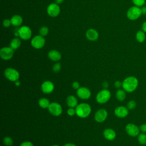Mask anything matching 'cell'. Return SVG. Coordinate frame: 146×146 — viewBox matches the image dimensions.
<instances>
[{"label":"cell","instance_id":"6","mask_svg":"<svg viewBox=\"0 0 146 146\" xmlns=\"http://www.w3.org/2000/svg\"><path fill=\"white\" fill-rule=\"evenodd\" d=\"M19 36L21 39L26 40L31 38L32 31L31 29L27 26H21L18 30Z\"/></svg>","mask_w":146,"mask_h":146},{"label":"cell","instance_id":"25","mask_svg":"<svg viewBox=\"0 0 146 146\" xmlns=\"http://www.w3.org/2000/svg\"><path fill=\"white\" fill-rule=\"evenodd\" d=\"M137 141L141 145L146 144V133H140L137 136Z\"/></svg>","mask_w":146,"mask_h":146},{"label":"cell","instance_id":"20","mask_svg":"<svg viewBox=\"0 0 146 146\" xmlns=\"http://www.w3.org/2000/svg\"><path fill=\"white\" fill-rule=\"evenodd\" d=\"M11 25L14 26H20L23 22L22 17L19 15H14L11 18Z\"/></svg>","mask_w":146,"mask_h":146},{"label":"cell","instance_id":"41","mask_svg":"<svg viewBox=\"0 0 146 146\" xmlns=\"http://www.w3.org/2000/svg\"><path fill=\"white\" fill-rule=\"evenodd\" d=\"M64 0H55V3H57V4H61L63 2Z\"/></svg>","mask_w":146,"mask_h":146},{"label":"cell","instance_id":"9","mask_svg":"<svg viewBox=\"0 0 146 146\" xmlns=\"http://www.w3.org/2000/svg\"><path fill=\"white\" fill-rule=\"evenodd\" d=\"M127 133L131 137L137 136L140 133L139 127L133 123H128L125 127Z\"/></svg>","mask_w":146,"mask_h":146},{"label":"cell","instance_id":"38","mask_svg":"<svg viewBox=\"0 0 146 146\" xmlns=\"http://www.w3.org/2000/svg\"><path fill=\"white\" fill-rule=\"evenodd\" d=\"M142 14H146V6H143L141 8Z\"/></svg>","mask_w":146,"mask_h":146},{"label":"cell","instance_id":"18","mask_svg":"<svg viewBox=\"0 0 146 146\" xmlns=\"http://www.w3.org/2000/svg\"><path fill=\"white\" fill-rule=\"evenodd\" d=\"M103 136L106 139L111 141L115 139L116 133L113 129L107 128L103 131Z\"/></svg>","mask_w":146,"mask_h":146},{"label":"cell","instance_id":"15","mask_svg":"<svg viewBox=\"0 0 146 146\" xmlns=\"http://www.w3.org/2000/svg\"><path fill=\"white\" fill-rule=\"evenodd\" d=\"M41 90L44 94H50L54 90V84L50 80H46L41 84Z\"/></svg>","mask_w":146,"mask_h":146},{"label":"cell","instance_id":"40","mask_svg":"<svg viewBox=\"0 0 146 146\" xmlns=\"http://www.w3.org/2000/svg\"><path fill=\"white\" fill-rule=\"evenodd\" d=\"M14 83L16 86H19L21 85V82L19 81V80H17L14 82Z\"/></svg>","mask_w":146,"mask_h":146},{"label":"cell","instance_id":"32","mask_svg":"<svg viewBox=\"0 0 146 146\" xmlns=\"http://www.w3.org/2000/svg\"><path fill=\"white\" fill-rule=\"evenodd\" d=\"M2 24L5 27H8L11 25V20L9 19H5L3 20Z\"/></svg>","mask_w":146,"mask_h":146},{"label":"cell","instance_id":"12","mask_svg":"<svg viewBox=\"0 0 146 146\" xmlns=\"http://www.w3.org/2000/svg\"><path fill=\"white\" fill-rule=\"evenodd\" d=\"M76 94L80 99L86 100L90 98L91 95V92L88 88L85 87H82L76 90Z\"/></svg>","mask_w":146,"mask_h":146},{"label":"cell","instance_id":"10","mask_svg":"<svg viewBox=\"0 0 146 146\" xmlns=\"http://www.w3.org/2000/svg\"><path fill=\"white\" fill-rule=\"evenodd\" d=\"M60 12V8L56 3H50L47 7V13L51 17H56L59 15Z\"/></svg>","mask_w":146,"mask_h":146},{"label":"cell","instance_id":"16","mask_svg":"<svg viewBox=\"0 0 146 146\" xmlns=\"http://www.w3.org/2000/svg\"><path fill=\"white\" fill-rule=\"evenodd\" d=\"M86 36L90 41H95L99 38V33L96 30L90 29L86 32Z\"/></svg>","mask_w":146,"mask_h":146},{"label":"cell","instance_id":"1","mask_svg":"<svg viewBox=\"0 0 146 146\" xmlns=\"http://www.w3.org/2000/svg\"><path fill=\"white\" fill-rule=\"evenodd\" d=\"M139 85L138 79L133 76H129L125 78L122 82V87L127 92L135 91Z\"/></svg>","mask_w":146,"mask_h":146},{"label":"cell","instance_id":"33","mask_svg":"<svg viewBox=\"0 0 146 146\" xmlns=\"http://www.w3.org/2000/svg\"><path fill=\"white\" fill-rule=\"evenodd\" d=\"M72 88H73L74 89L77 90L78 88H80V84H79V83L78 82L75 81V82H74L72 83Z\"/></svg>","mask_w":146,"mask_h":146},{"label":"cell","instance_id":"3","mask_svg":"<svg viewBox=\"0 0 146 146\" xmlns=\"http://www.w3.org/2000/svg\"><path fill=\"white\" fill-rule=\"evenodd\" d=\"M126 15L128 19L131 21L137 20L142 15L141 9L135 5L131 6L128 9Z\"/></svg>","mask_w":146,"mask_h":146},{"label":"cell","instance_id":"11","mask_svg":"<svg viewBox=\"0 0 146 146\" xmlns=\"http://www.w3.org/2000/svg\"><path fill=\"white\" fill-rule=\"evenodd\" d=\"M14 50L10 47H3L0 50V56L5 60L11 59L14 55Z\"/></svg>","mask_w":146,"mask_h":146},{"label":"cell","instance_id":"19","mask_svg":"<svg viewBox=\"0 0 146 146\" xmlns=\"http://www.w3.org/2000/svg\"><path fill=\"white\" fill-rule=\"evenodd\" d=\"M66 103L69 107L74 108L77 106L78 100L77 98L74 95H70L66 99Z\"/></svg>","mask_w":146,"mask_h":146},{"label":"cell","instance_id":"5","mask_svg":"<svg viewBox=\"0 0 146 146\" xmlns=\"http://www.w3.org/2000/svg\"><path fill=\"white\" fill-rule=\"evenodd\" d=\"M5 76L10 81L15 82L19 78V73L15 68L9 67L5 69L4 71Z\"/></svg>","mask_w":146,"mask_h":146},{"label":"cell","instance_id":"26","mask_svg":"<svg viewBox=\"0 0 146 146\" xmlns=\"http://www.w3.org/2000/svg\"><path fill=\"white\" fill-rule=\"evenodd\" d=\"M3 143L6 146H11L13 144V140L10 137L6 136L3 138Z\"/></svg>","mask_w":146,"mask_h":146},{"label":"cell","instance_id":"43","mask_svg":"<svg viewBox=\"0 0 146 146\" xmlns=\"http://www.w3.org/2000/svg\"><path fill=\"white\" fill-rule=\"evenodd\" d=\"M52 146H59V145H54Z\"/></svg>","mask_w":146,"mask_h":146},{"label":"cell","instance_id":"36","mask_svg":"<svg viewBox=\"0 0 146 146\" xmlns=\"http://www.w3.org/2000/svg\"><path fill=\"white\" fill-rule=\"evenodd\" d=\"M114 86L117 88H120L121 87H122V82L120 80H116L114 83Z\"/></svg>","mask_w":146,"mask_h":146},{"label":"cell","instance_id":"4","mask_svg":"<svg viewBox=\"0 0 146 146\" xmlns=\"http://www.w3.org/2000/svg\"><path fill=\"white\" fill-rule=\"evenodd\" d=\"M111 96V92L109 90L104 88L100 91L97 94L96 96V100L98 103L104 104L107 103L110 99Z\"/></svg>","mask_w":146,"mask_h":146},{"label":"cell","instance_id":"27","mask_svg":"<svg viewBox=\"0 0 146 146\" xmlns=\"http://www.w3.org/2000/svg\"><path fill=\"white\" fill-rule=\"evenodd\" d=\"M48 31H49L48 28L47 26H42L39 29V35L43 36H45L48 34Z\"/></svg>","mask_w":146,"mask_h":146},{"label":"cell","instance_id":"7","mask_svg":"<svg viewBox=\"0 0 146 146\" xmlns=\"http://www.w3.org/2000/svg\"><path fill=\"white\" fill-rule=\"evenodd\" d=\"M46 40L44 36L39 35L34 36L31 40V45L36 49L42 48L45 44Z\"/></svg>","mask_w":146,"mask_h":146},{"label":"cell","instance_id":"30","mask_svg":"<svg viewBox=\"0 0 146 146\" xmlns=\"http://www.w3.org/2000/svg\"><path fill=\"white\" fill-rule=\"evenodd\" d=\"M61 70V64L60 63L57 62L55 63L52 66V70L54 72H58Z\"/></svg>","mask_w":146,"mask_h":146},{"label":"cell","instance_id":"29","mask_svg":"<svg viewBox=\"0 0 146 146\" xmlns=\"http://www.w3.org/2000/svg\"><path fill=\"white\" fill-rule=\"evenodd\" d=\"M132 3L135 6L138 7H143L145 3V0H132Z\"/></svg>","mask_w":146,"mask_h":146},{"label":"cell","instance_id":"31","mask_svg":"<svg viewBox=\"0 0 146 146\" xmlns=\"http://www.w3.org/2000/svg\"><path fill=\"white\" fill-rule=\"evenodd\" d=\"M67 113L69 116H72L75 115L76 114V110H75V108L70 107V108L67 110Z\"/></svg>","mask_w":146,"mask_h":146},{"label":"cell","instance_id":"22","mask_svg":"<svg viewBox=\"0 0 146 146\" xmlns=\"http://www.w3.org/2000/svg\"><path fill=\"white\" fill-rule=\"evenodd\" d=\"M135 38L136 40L139 43H143L145 40V38H146L145 33H144L142 30H138L136 33Z\"/></svg>","mask_w":146,"mask_h":146},{"label":"cell","instance_id":"28","mask_svg":"<svg viewBox=\"0 0 146 146\" xmlns=\"http://www.w3.org/2000/svg\"><path fill=\"white\" fill-rule=\"evenodd\" d=\"M136 107V102L133 100H129L127 104V107L128 108V110H133L134 108H135Z\"/></svg>","mask_w":146,"mask_h":146},{"label":"cell","instance_id":"35","mask_svg":"<svg viewBox=\"0 0 146 146\" xmlns=\"http://www.w3.org/2000/svg\"><path fill=\"white\" fill-rule=\"evenodd\" d=\"M139 128L141 132L146 133V123H144V124H142L141 125H140Z\"/></svg>","mask_w":146,"mask_h":146},{"label":"cell","instance_id":"23","mask_svg":"<svg viewBox=\"0 0 146 146\" xmlns=\"http://www.w3.org/2000/svg\"><path fill=\"white\" fill-rule=\"evenodd\" d=\"M21 41L20 39L18 38V37H15L11 40L10 43V47L12 48L14 50H15L21 46Z\"/></svg>","mask_w":146,"mask_h":146},{"label":"cell","instance_id":"14","mask_svg":"<svg viewBox=\"0 0 146 146\" xmlns=\"http://www.w3.org/2000/svg\"><path fill=\"white\" fill-rule=\"evenodd\" d=\"M114 113L117 117L124 118L127 116L129 113V111L127 107L123 106H120L115 109Z\"/></svg>","mask_w":146,"mask_h":146},{"label":"cell","instance_id":"2","mask_svg":"<svg viewBox=\"0 0 146 146\" xmlns=\"http://www.w3.org/2000/svg\"><path fill=\"white\" fill-rule=\"evenodd\" d=\"M76 115L80 118H86L88 117L91 112V107L87 103H80L75 107Z\"/></svg>","mask_w":146,"mask_h":146},{"label":"cell","instance_id":"21","mask_svg":"<svg viewBox=\"0 0 146 146\" xmlns=\"http://www.w3.org/2000/svg\"><path fill=\"white\" fill-rule=\"evenodd\" d=\"M116 98L119 101H123L126 98V91L123 89L119 88L116 92Z\"/></svg>","mask_w":146,"mask_h":146},{"label":"cell","instance_id":"39","mask_svg":"<svg viewBox=\"0 0 146 146\" xmlns=\"http://www.w3.org/2000/svg\"><path fill=\"white\" fill-rule=\"evenodd\" d=\"M63 146H76L75 144H74V143H66V144H64Z\"/></svg>","mask_w":146,"mask_h":146},{"label":"cell","instance_id":"34","mask_svg":"<svg viewBox=\"0 0 146 146\" xmlns=\"http://www.w3.org/2000/svg\"><path fill=\"white\" fill-rule=\"evenodd\" d=\"M19 146H34L33 144L29 141H26L22 142Z\"/></svg>","mask_w":146,"mask_h":146},{"label":"cell","instance_id":"42","mask_svg":"<svg viewBox=\"0 0 146 146\" xmlns=\"http://www.w3.org/2000/svg\"><path fill=\"white\" fill-rule=\"evenodd\" d=\"M108 83L107 82H105L104 83H103V87L105 89H106L107 87H108Z\"/></svg>","mask_w":146,"mask_h":146},{"label":"cell","instance_id":"17","mask_svg":"<svg viewBox=\"0 0 146 146\" xmlns=\"http://www.w3.org/2000/svg\"><path fill=\"white\" fill-rule=\"evenodd\" d=\"M48 58L54 62L59 61L62 58V55L60 52L55 50H52L48 53Z\"/></svg>","mask_w":146,"mask_h":146},{"label":"cell","instance_id":"37","mask_svg":"<svg viewBox=\"0 0 146 146\" xmlns=\"http://www.w3.org/2000/svg\"><path fill=\"white\" fill-rule=\"evenodd\" d=\"M141 30L146 33V21L143 23L141 25Z\"/></svg>","mask_w":146,"mask_h":146},{"label":"cell","instance_id":"8","mask_svg":"<svg viewBox=\"0 0 146 146\" xmlns=\"http://www.w3.org/2000/svg\"><path fill=\"white\" fill-rule=\"evenodd\" d=\"M49 112L53 116H58L62 113L63 109L61 105L57 102H52L48 107Z\"/></svg>","mask_w":146,"mask_h":146},{"label":"cell","instance_id":"24","mask_svg":"<svg viewBox=\"0 0 146 146\" xmlns=\"http://www.w3.org/2000/svg\"><path fill=\"white\" fill-rule=\"evenodd\" d=\"M50 101L45 98H40L38 101V104L39 106L42 108H48L50 104Z\"/></svg>","mask_w":146,"mask_h":146},{"label":"cell","instance_id":"13","mask_svg":"<svg viewBox=\"0 0 146 146\" xmlns=\"http://www.w3.org/2000/svg\"><path fill=\"white\" fill-rule=\"evenodd\" d=\"M108 116L107 111L104 109L98 110L94 115V119L98 123H102L106 120Z\"/></svg>","mask_w":146,"mask_h":146}]
</instances>
